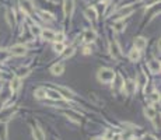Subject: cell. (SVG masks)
I'll list each match as a JSON object with an SVG mask.
<instances>
[{
	"label": "cell",
	"mask_w": 161,
	"mask_h": 140,
	"mask_svg": "<svg viewBox=\"0 0 161 140\" xmlns=\"http://www.w3.org/2000/svg\"><path fill=\"white\" fill-rule=\"evenodd\" d=\"M97 77L102 83H112L114 77H115V73H114V70L108 69V67H102V69L98 70Z\"/></svg>",
	"instance_id": "1"
},
{
	"label": "cell",
	"mask_w": 161,
	"mask_h": 140,
	"mask_svg": "<svg viewBox=\"0 0 161 140\" xmlns=\"http://www.w3.org/2000/svg\"><path fill=\"white\" fill-rule=\"evenodd\" d=\"M122 90H123L126 94H133L134 91H137V84L134 81H132V80H126V81H123V84H122Z\"/></svg>",
	"instance_id": "2"
},
{
	"label": "cell",
	"mask_w": 161,
	"mask_h": 140,
	"mask_svg": "<svg viewBox=\"0 0 161 140\" xmlns=\"http://www.w3.org/2000/svg\"><path fill=\"white\" fill-rule=\"evenodd\" d=\"M27 53V48L24 45H14L10 49V55L13 56H24Z\"/></svg>",
	"instance_id": "3"
},
{
	"label": "cell",
	"mask_w": 161,
	"mask_h": 140,
	"mask_svg": "<svg viewBox=\"0 0 161 140\" xmlns=\"http://www.w3.org/2000/svg\"><path fill=\"white\" fill-rule=\"evenodd\" d=\"M84 42H87V43H91V42H94L95 39H97V32H95L94 30H85L84 31Z\"/></svg>",
	"instance_id": "4"
},
{
	"label": "cell",
	"mask_w": 161,
	"mask_h": 140,
	"mask_svg": "<svg viewBox=\"0 0 161 140\" xmlns=\"http://www.w3.org/2000/svg\"><path fill=\"white\" fill-rule=\"evenodd\" d=\"M73 9H74L73 0H64L63 11H64V15H66V17H70V15H72V13H73Z\"/></svg>",
	"instance_id": "5"
},
{
	"label": "cell",
	"mask_w": 161,
	"mask_h": 140,
	"mask_svg": "<svg viewBox=\"0 0 161 140\" xmlns=\"http://www.w3.org/2000/svg\"><path fill=\"white\" fill-rule=\"evenodd\" d=\"M133 43H134V48H136V49L143 51V49L147 46V39H146V38H143V37H137V38H134Z\"/></svg>",
	"instance_id": "6"
},
{
	"label": "cell",
	"mask_w": 161,
	"mask_h": 140,
	"mask_svg": "<svg viewBox=\"0 0 161 140\" xmlns=\"http://www.w3.org/2000/svg\"><path fill=\"white\" fill-rule=\"evenodd\" d=\"M111 55H112L115 59H118L119 56L122 55L121 48H119V45H118V42H116V41H114V42L111 43Z\"/></svg>",
	"instance_id": "7"
},
{
	"label": "cell",
	"mask_w": 161,
	"mask_h": 140,
	"mask_svg": "<svg viewBox=\"0 0 161 140\" xmlns=\"http://www.w3.org/2000/svg\"><path fill=\"white\" fill-rule=\"evenodd\" d=\"M132 13H133V9L132 7H123V9H121L118 13H116V19H122V17H128V15H130Z\"/></svg>",
	"instance_id": "8"
},
{
	"label": "cell",
	"mask_w": 161,
	"mask_h": 140,
	"mask_svg": "<svg viewBox=\"0 0 161 140\" xmlns=\"http://www.w3.org/2000/svg\"><path fill=\"white\" fill-rule=\"evenodd\" d=\"M51 72H52V74H55V76H60V74L64 72L63 63H56V64H53V66L51 67Z\"/></svg>",
	"instance_id": "9"
},
{
	"label": "cell",
	"mask_w": 161,
	"mask_h": 140,
	"mask_svg": "<svg viewBox=\"0 0 161 140\" xmlns=\"http://www.w3.org/2000/svg\"><path fill=\"white\" fill-rule=\"evenodd\" d=\"M41 37L46 41H55V32L51 30H42L41 31Z\"/></svg>",
	"instance_id": "10"
},
{
	"label": "cell",
	"mask_w": 161,
	"mask_h": 140,
	"mask_svg": "<svg viewBox=\"0 0 161 140\" xmlns=\"http://www.w3.org/2000/svg\"><path fill=\"white\" fill-rule=\"evenodd\" d=\"M149 67H150V70H151V73H154V74L160 73V62L155 60V59L149 62Z\"/></svg>",
	"instance_id": "11"
},
{
	"label": "cell",
	"mask_w": 161,
	"mask_h": 140,
	"mask_svg": "<svg viewBox=\"0 0 161 140\" xmlns=\"http://www.w3.org/2000/svg\"><path fill=\"white\" fill-rule=\"evenodd\" d=\"M46 94H48L52 100H58V101L63 100V95H62L58 90H46Z\"/></svg>",
	"instance_id": "12"
},
{
	"label": "cell",
	"mask_w": 161,
	"mask_h": 140,
	"mask_svg": "<svg viewBox=\"0 0 161 140\" xmlns=\"http://www.w3.org/2000/svg\"><path fill=\"white\" fill-rule=\"evenodd\" d=\"M85 17H87L88 20H93V21H95V20H97V17H98L97 10H95L94 7H90V9H87V10H85Z\"/></svg>",
	"instance_id": "13"
},
{
	"label": "cell",
	"mask_w": 161,
	"mask_h": 140,
	"mask_svg": "<svg viewBox=\"0 0 161 140\" xmlns=\"http://www.w3.org/2000/svg\"><path fill=\"white\" fill-rule=\"evenodd\" d=\"M20 85H21V80H20V77H13V80H11V91H14V93H17L20 90Z\"/></svg>",
	"instance_id": "14"
},
{
	"label": "cell",
	"mask_w": 161,
	"mask_h": 140,
	"mask_svg": "<svg viewBox=\"0 0 161 140\" xmlns=\"http://www.w3.org/2000/svg\"><path fill=\"white\" fill-rule=\"evenodd\" d=\"M32 134H34V139L35 140H43V132L41 130L39 126H35L32 129Z\"/></svg>",
	"instance_id": "15"
},
{
	"label": "cell",
	"mask_w": 161,
	"mask_h": 140,
	"mask_svg": "<svg viewBox=\"0 0 161 140\" xmlns=\"http://www.w3.org/2000/svg\"><path fill=\"white\" fill-rule=\"evenodd\" d=\"M58 90L59 93H60L62 95H63V98H70L72 95H74V93L72 91V90H69V89H64V87H58Z\"/></svg>",
	"instance_id": "16"
},
{
	"label": "cell",
	"mask_w": 161,
	"mask_h": 140,
	"mask_svg": "<svg viewBox=\"0 0 161 140\" xmlns=\"http://www.w3.org/2000/svg\"><path fill=\"white\" fill-rule=\"evenodd\" d=\"M129 59H130L132 62H137L140 59V51L139 49H132L130 51V53H129Z\"/></svg>",
	"instance_id": "17"
},
{
	"label": "cell",
	"mask_w": 161,
	"mask_h": 140,
	"mask_svg": "<svg viewBox=\"0 0 161 140\" xmlns=\"http://www.w3.org/2000/svg\"><path fill=\"white\" fill-rule=\"evenodd\" d=\"M144 115H146L149 119H154V118H155V115H157V112H155L154 108H151V107H146V108H144Z\"/></svg>",
	"instance_id": "18"
},
{
	"label": "cell",
	"mask_w": 161,
	"mask_h": 140,
	"mask_svg": "<svg viewBox=\"0 0 161 140\" xmlns=\"http://www.w3.org/2000/svg\"><path fill=\"white\" fill-rule=\"evenodd\" d=\"M23 9H24V11L27 13H32L34 11V7H32V3H31L30 0H23Z\"/></svg>",
	"instance_id": "19"
},
{
	"label": "cell",
	"mask_w": 161,
	"mask_h": 140,
	"mask_svg": "<svg viewBox=\"0 0 161 140\" xmlns=\"http://www.w3.org/2000/svg\"><path fill=\"white\" fill-rule=\"evenodd\" d=\"M0 139L2 140L7 139V125L6 123H0Z\"/></svg>",
	"instance_id": "20"
},
{
	"label": "cell",
	"mask_w": 161,
	"mask_h": 140,
	"mask_svg": "<svg viewBox=\"0 0 161 140\" xmlns=\"http://www.w3.org/2000/svg\"><path fill=\"white\" fill-rule=\"evenodd\" d=\"M114 30L116 31V32H121V31L125 30V23L122 21V20H118V21L114 23Z\"/></svg>",
	"instance_id": "21"
},
{
	"label": "cell",
	"mask_w": 161,
	"mask_h": 140,
	"mask_svg": "<svg viewBox=\"0 0 161 140\" xmlns=\"http://www.w3.org/2000/svg\"><path fill=\"white\" fill-rule=\"evenodd\" d=\"M10 56V51L7 49H0V62H6Z\"/></svg>",
	"instance_id": "22"
},
{
	"label": "cell",
	"mask_w": 161,
	"mask_h": 140,
	"mask_svg": "<svg viewBox=\"0 0 161 140\" xmlns=\"http://www.w3.org/2000/svg\"><path fill=\"white\" fill-rule=\"evenodd\" d=\"M35 97L37 98H45L46 97V90L45 89H37L35 90Z\"/></svg>",
	"instance_id": "23"
},
{
	"label": "cell",
	"mask_w": 161,
	"mask_h": 140,
	"mask_svg": "<svg viewBox=\"0 0 161 140\" xmlns=\"http://www.w3.org/2000/svg\"><path fill=\"white\" fill-rule=\"evenodd\" d=\"M53 49H55L58 53H62V52L64 51V45L63 42H55V45H53Z\"/></svg>",
	"instance_id": "24"
},
{
	"label": "cell",
	"mask_w": 161,
	"mask_h": 140,
	"mask_svg": "<svg viewBox=\"0 0 161 140\" xmlns=\"http://www.w3.org/2000/svg\"><path fill=\"white\" fill-rule=\"evenodd\" d=\"M136 84H140V85H146L147 84V77L144 76V73L139 74V81H136Z\"/></svg>",
	"instance_id": "25"
},
{
	"label": "cell",
	"mask_w": 161,
	"mask_h": 140,
	"mask_svg": "<svg viewBox=\"0 0 161 140\" xmlns=\"http://www.w3.org/2000/svg\"><path fill=\"white\" fill-rule=\"evenodd\" d=\"M63 52H64V58H72L74 55V48H69V49L64 48Z\"/></svg>",
	"instance_id": "26"
},
{
	"label": "cell",
	"mask_w": 161,
	"mask_h": 140,
	"mask_svg": "<svg viewBox=\"0 0 161 140\" xmlns=\"http://www.w3.org/2000/svg\"><path fill=\"white\" fill-rule=\"evenodd\" d=\"M150 100L153 101V102H160V94H158V93H151V94H150Z\"/></svg>",
	"instance_id": "27"
},
{
	"label": "cell",
	"mask_w": 161,
	"mask_h": 140,
	"mask_svg": "<svg viewBox=\"0 0 161 140\" xmlns=\"http://www.w3.org/2000/svg\"><path fill=\"white\" fill-rule=\"evenodd\" d=\"M7 21L10 25H13V23H14V13H11V10L7 11Z\"/></svg>",
	"instance_id": "28"
},
{
	"label": "cell",
	"mask_w": 161,
	"mask_h": 140,
	"mask_svg": "<svg viewBox=\"0 0 161 140\" xmlns=\"http://www.w3.org/2000/svg\"><path fill=\"white\" fill-rule=\"evenodd\" d=\"M160 0H143V3L146 4V7H151V6H154L155 3H158Z\"/></svg>",
	"instance_id": "29"
},
{
	"label": "cell",
	"mask_w": 161,
	"mask_h": 140,
	"mask_svg": "<svg viewBox=\"0 0 161 140\" xmlns=\"http://www.w3.org/2000/svg\"><path fill=\"white\" fill-rule=\"evenodd\" d=\"M63 38H64L63 32H59V34H55V41H56V42H62V41H63Z\"/></svg>",
	"instance_id": "30"
},
{
	"label": "cell",
	"mask_w": 161,
	"mask_h": 140,
	"mask_svg": "<svg viewBox=\"0 0 161 140\" xmlns=\"http://www.w3.org/2000/svg\"><path fill=\"white\" fill-rule=\"evenodd\" d=\"M28 72H30V69H20L19 70V76L17 77H23V76H27Z\"/></svg>",
	"instance_id": "31"
},
{
	"label": "cell",
	"mask_w": 161,
	"mask_h": 140,
	"mask_svg": "<svg viewBox=\"0 0 161 140\" xmlns=\"http://www.w3.org/2000/svg\"><path fill=\"white\" fill-rule=\"evenodd\" d=\"M42 15H43V19H48V20H53V15H52L51 13H46V11H42Z\"/></svg>",
	"instance_id": "32"
},
{
	"label": "cell",
	"mask_w": 161,
	"mask_h": 140,
	"mask_svg": "<svg viewBox=\"0 0 161 140\" xmlns=\"http://www.w3.org/2000/svg\"><path fill=\"white\" fill-rule=\"evenodd\" d=\"M142 140H155V137L151 136V134H144V136L142 137Z\"/></svg>",
	"instance_id": "33"
},
{
	"label": "cell",
	"mask_w": 161,
	"mask_h": 140,
	"mask_svg": "<svg viewBox=\"0 0 161 140\" xmlns=\"http://www.w3.org/2000/svg\"><path fill=\"white\" fill-rule=\"evenodd\" d=\"M31 31H32V34H41V31L38 30V27H32L31 28Z\"/></svg>",
	"instance_id": "34"
},
{
	"label": "cell",
	"mask_w": 161,
	"mask_h": 140,
	"mask_svg": "<svg viewBox=\"0 0 161 140\" xmlns=\"http://www.w3.org/2000/svg\"><path fill=\"white\" fill-rule=\"evenodd\" d=\"M112 140H121V134H112Z\"/></svg>",
	"instance_id": "35"
},
{
	"label": "cell",
	"mask_w": 161,
	"mask_h": 140,
	"mask_svg": "<svg viewBox=\"0 0 161 140\" xmlns=\"http://www.w3.org/2000/svg\"><path fill=\"white\" fill-rule=\"evenodd\" d=\"M90 52H91V51H90V49H88V48H84V53H85V55H88Z\"/></svg>",
	"instance_id": "36"
},
{
	"label": "cell",
	"mask_w": 161,
	"mask_h": 140,
	"mask_svg": "<svg viewBox=\"0 0 161 140\" xmlns=\"http://www.w3.org/2000/svg\"><path fill=\"white\" fill-rule=\"evenodd\" d=\"M94 140H106V139H102V137H97V139H94Z\"/></svg>",
	"instance_id": "37"
},
{
	"label": "cell",
	"mask_w": 161,
	"mask_h": 140,
	"mask_svg": "<svg viewBox=\"0 0 161 140\" xmlns=\"http://www.w3.org/2000/svg\"><path fill=\"white\" fill-rule=\"evenodd\" d=\"M129 140H134V139H129Z\"/></svg>",
	"instance_id": "38"
},
{
	"label": "cell",
	"mask_w": 161,
	"mask_h": 140,
	"mask_svg": "<svg viewBox=\"0 0 161 140\" xmlns=\"http://www.w3.org/2000/svg\"><path fill=\"white\" fill-rule=\"evenodd\" d=\"M0 77H2V74H0Z\"/></svg>",
	"instance_id": "39"
}]
</instances>
